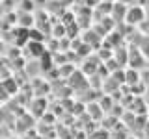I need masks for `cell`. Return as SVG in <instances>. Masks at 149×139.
Returning <instances> with one entry per match:
<instances>
[{
    "label": "cell",
    "mask_w": 149,
    "mask_h": 139,
    "mask_svg": "<svg viewBox=\"0 0 149 139\" xmlns=\"http://www.w3.org/2000/svg\"><path fill=\"white\" fill-rule=\"evenodd\" d=\"M127 21H129V22H142V21H143V9H142V8L129 9Z\"/></svg>",
    "instance_id": "cell-1"
}]
</instances>
